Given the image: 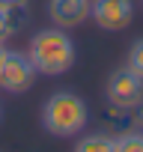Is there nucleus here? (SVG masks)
<instances>
[{"instance_id":"f257e3e1","label":"nucleus","mask_w":143,"mask_h":152,"mask_svg":"<svg viewBox=\"0 0 143 152\" xmlns=\"http://www.w3.org/2000/svg\"><path fill=\"white\" fill-rule=\"evenodd\" d=\"M36 75H45V78H57V75H66L72 66H75V42H72L69 30L63 27H48L39 30L30 39V51H27Z\"/></svg>"},{"instance_id":"f03ea898","label":"nucleus","mask_w":143,"mask_h":152,"mask_svg":"<svg viewBox=\"0 0 143 152\" xmlns=\"http://www.w3.org/2000/svg\"><path fill=\"white\" fill-rule=\"evenodd\" d=\"M90 110L78 93L60 90L42 104V128L54 137H75L87 128Z\"/></svg>"},{"instance_id":"7ed1b4c3","label":"nucleus","mask_w":143,"mask_h":152,"mask_svg":"<svg viewBox=\"0 0 143 152\" xmlns=\"http://www.w3.org/2000/svg\"><path fill=\"white\" fill-rule=\"evenodd\" d=\"M36 81V69L30 63L27 54H18V51H6L0 57V90L3 93H27Z\"/></svg>"},{"instance_id":"20e7f679","label":"nucleus","mask_w":143,"mask_h":152,"mask_svg":"<svg viewBox=\"0 0 143 152\" xmlns=\"http://www.w3.org/2000/svg\"><path fill=\"white\" fill-rule=\"evenodd\" d=\"M107 102L119 110L143 107V78H137L131 69H116L107 78Z\"/></svg>"},{"instance_id":"39448f33","label":"nucleus","mask_w":143,"mask_h":152,"mask_svg":"<svg viewBox=\"0 0 143 152\" xmlns=\"http://www.w3.org/2000/svg\"><path fill=\"white\" fill-rule=\"evenodd\" d=\"M90 18L107 30V33H119L131 24L134 18V3L131 0H93L90 6Z\"/></svg>"},{"instance_id":"423d86ee","label":"nucleus","mask_w":143,"mask_h":152,"mask_svg":"<svg viewBox=\"0 0 143 152\" xmlns=\"http://www.w3.org/2000/svg\"><path fill=\"white\" fill-rule=\"evenodd\" d=\"M90 6H93V0H51L48 15H51L54 27L72 30V27H81L90 18Z\"/></svg>"},{"instance_id":"0eeeda50","label":"nucleus","mask_w":143,"mask_h":152,"mask_svg":"<svg viewBox=\"0 0 143 152\" xmlns=\"http://www.w3.org/2000/svg\"><path fill=\"white\" fill-rule=\"evenodd\" d=\"M75 152H113V137L110 134H98V131L87 134V137L78 140Z\"/></svg>"},{"instance_id":"6e6552de","label":"nucleus","mask_w":143,"mask_h":152,"mask_svg":"<svg viewBox=\"0 0 143 152\" xmlns=\"http://www.w3.org/2000/svg\"><path fill=\"white\" fill-rule=\"evenodd\" d=\"M113 152H143V131H128L113 137Z\"/></svg>"},{"instance_id":"1a4fd4ad","label":"nucleus","mask_w":143,"mask_h":152,"mask_svg":"<svg viewBox=\"0 0 143 152\" xmlns=\"http://www.w3.org/2000/svg\"><path fill=\"white\" fill-rule=\"evenodd\" d=\"M21 12H6V9H0V42H6L12 39L18 30H21Z\"/></svg>"},{"instance_id":"9d476101","label":"nucleus","mask_w":143,"mask_h":152,"mask_svg":"<svg viewBox=\"0 0 143 152\" xmlns=\"http://www.w3.org/2000/svg\"><path fill=\"white\" fill-rule=\"evenodd\" d=\"M125 69H131L137 78H143V39H137L131 48H128V60H125Z\"/></svg>"},{"instance_id":"9b49d317","label":"nucleus","mask_w":143,"mask_h":152,"mask_svg":"<svg viewBox=\"0 0 143 152\" xmlns=\"http://www.w3.org/2000/svg\"><path fill=\"white\" fill-rule=\"evenodd\" d=\"M27 3H30V0H0V9H6V12H24Z\"/></svg>"},{"instance_id":"f8f14e48","label":"nucleus","mask_w":143,"mask_h":152,"mask_svg":"<svg viewBox=\"0 0 143 152\" xmlns=\"http://www.w3.org/2000/svg\"><path fill=\"white\" fill-rule=\"evenodd\" d=\"M3 54H6V45H3V42H0V57H3Z\"/></svg>"},{"instance_id":"ddd939ff","label":"nucleus","mask_w":143,"mask_h":152,"mask_svg":"<svg viewBox=\"0 0 143 152\" xmlns=\"http://www.w3.org/2000/svg\"><path fill=\"white\" fill-rule=\"evenodd\" d=\"M0 119H3V110H0Z\"/></svg>"},{"instance_id":"4468645a","label":"nucleus","mask_w":143,"mask_h":152,"mask_svg":"<svg viewBox=\"0 0 143 152\" xmlns=\"http://www.w3.org/2000/svg\"><path fill=\"white\" fill-rule=\"evenodd\" d=\"M140 122H143V116H140Z\"/></svg>"}]
</instances>
